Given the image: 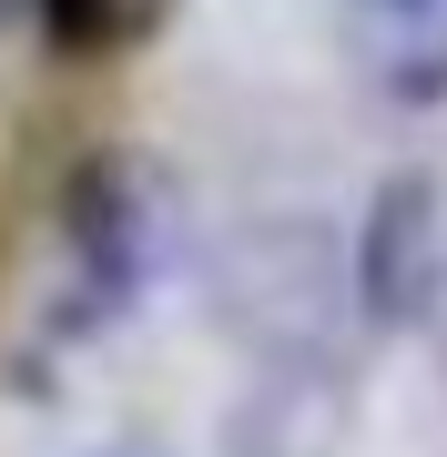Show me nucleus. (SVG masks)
Here are the masks:
<instances>
[{
  "label": "nucleus",
  "mask_w": 447,
  "mask_h": 457,
  "mask_svg": "<svg viewBox=\"0 0 447 457\" xmlns=\"http://www.w3.org/2000/svg\"><path fill=\"white\" fill-rule=\"evenodd\" d=\"M447 285V183L427 163H397L356 224V315L386 336L427 326Z\"/></svg>",
  "instance_id": "obj_1"
},
{
  "label": "nucleus",
  "mask_w": 447,
  "mask_h": 457,
  "mask_svg": "<svg viewBox=\"0 0 447 457\" xmlns=\"http://www.w3.org/2000/svg\"><path fill=\"white\" fill-rule=\"evenodd\" d=\"M346 447H356V396L326 356H265L224 417V457H346Z\"/></svg>",
  "instance_id": "obj_2"
},
{
  "label": "nucleus",
  "mask_w": 447,
  "mask_h": 457,
  "mask_svg": "<svg viewBox=\"0 0 447 457\" xmlns=\"http://www.w3.org/2000/svg\"><path fill=\"white\" fill-rule=\"evenodd\" d=\"M62 224H71V245H82V264L102 285L133 295L153 275V254H163V173L143 153H92L62 194Z\"/></svg>",
  "instance_id": "obj_3"
},
{
  "label": "nucleus",
  "mask_w": 447,
  "mask_h": 457,
  "mask_svg": "<svg viewBox=\"0 0 447 457\" xmlns=\"http://www.w3.org/2000/svg\"><path fill=\"white\" fill-rule=\"evenodd\" d=\"M62 51H143L163 31V0H31Z\"/></svg>",
  "instance_id": "obj_4"
},
{
  "label": "nucleus",
  "mask_w": 447,
  "mask_h": 457,
  "mask_svg": "<svg viewBox=\"0 0 447 457\" xmlns=\"http://www.w3.org/2000/svg\"><path fill=\"white\" fill-rule=\"evenodd\" d=\"M427 326H437V345H447V285H437V315H427Z\"/></svg>",
  "instance_id": "obj_5"
},
{
  "label": "nucleus",
  "mask_w": 447,
  "mask_h": 457,
  "mask_svg": "<svg viewBox=\"0 0 447 457\" xmlns=\"http://www.w3.org/2000/svg\"><path fill=\"white\" fill-rule=\"evenodd\" d=\"M386 11H427V0H386Z\"/></svg>",
  "instance_id": "obj_6"
},
{
  "label": "nucleus",
  "mask_w": 447,
  "mask_h": 457,
  "mask_svg": "<svg viewBox=\"0 0 447 457\" xmlns=\"http://www.w3.org/2000/svg\"><path fill=\"white\" fill-rule=\"evenodd\" d=\"M11 11H21V0H0V31H11Z\"/></svg>",
  "instance_id": "obj_7"
}]
</instances>
